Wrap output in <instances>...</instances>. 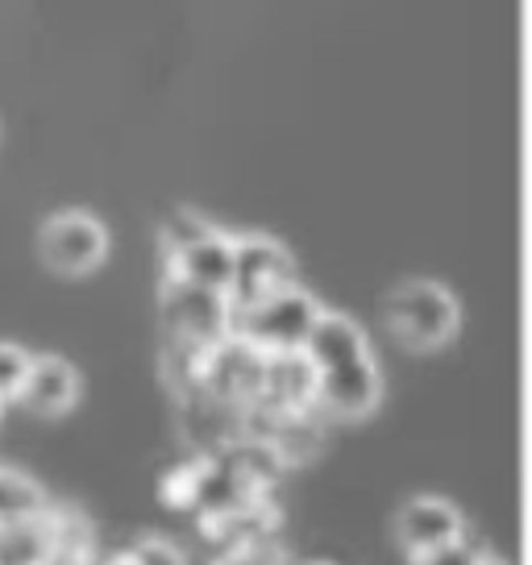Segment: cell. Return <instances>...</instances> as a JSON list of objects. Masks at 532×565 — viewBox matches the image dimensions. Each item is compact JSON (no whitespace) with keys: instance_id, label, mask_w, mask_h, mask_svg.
Masks as SVG:
<instances>
[{"instance_id":"13","label":"cell","mask_w":532,"mask_h":565,"mask_svg":"<svg viewBox=\"0 0 532 565\" xmlns=\"http://www.w3.org/2000/svg\"><path fill=\"white\" fill-rule=\"evenodd\" d=\"M134 565H183L175 545H167L162 536H146L134 545Z\"/></svg>"},{"instance_id":"9","label":"cell","mask_w":532,"mask_h":565,"mask_svg":"<svg viewBox=\"0 0 532 565\" xmlns=\"http://www.w3.org/2000/svg\"><path fill=\"white\" fill-rule=\"evenodd\" d=\"M171 279L188 282V287H200V291H213V296H225L230 300L233 287V242L230 237H204L195 246L175 249V270Z\"/></svg>"},{"instance_id":"5","label":"cell","mask_w":532,"mask_h":565,"mask_svg":"<svg viewBox=\"0 0 532 565\" xmlns=\"http://www.w3.org/2000/svg\"><path fill=\"white\" fill-rule=\"evenodd\" d=\"M395 541L408 553V562L428 557L437 548L461 541V512L441 494H416L395 515Z\"/></svg>"},{"instance_id":"10","label":"cell","mask_w":532,"mask_h":565,"mask_svg":"<svg viewBox=\"0 0 532 565\" xmlns=\"http://www.w3.org/2000/svg\"><path fill=\"white\" fill-rule=\"evenodd\" d=\"M162 308H167V320L175 324L179 333L200 337V341L225 333V320L233 317L225 296L200 291V287H188V282L179 279H171V291L162 296Z\"/></svg>"},{"instance_id":"6","label":"cell","mask_w":532,"mask_h":565,"mask_svg":"<svg viewBox=\"0 0 532 565\" xmlns=\"http://www.w3.org/2000/svg\"><path fill=\"white\" fill-rule=\"evenodd\" d=\"M312 399L329 416H338V420L371 416L374 407H379V399H383V374L374 366V358L354 362V366H341V371L317 374L312 379Z\"/></svg>"},{"instance_id":"14","label":"cell","mask_w":532,"mask_h":565,"mask_svg":"<svg viewBox=\"0 0 532 565\" xmlns=\"http://www.w3.org/2000/svg\"><path fill=\"white\" fill-rule=\"evenodd\" d=\"M475 548L466 545V541H458V545H449V548H437V553H428V557H416L412 565H475Z\"/></svg>"},{"instance_id":"8","label":"cell","mask_w":532,"mask_h":565,"mask_svg":"<svg viewBox=\"0 0 532 565\" xmlns=\"http://www.w3.org/2000/svg\"><path fill=\"white\" fill-rule=\"evenodd\" d=\"M79 371H75L67 358H54V353H42L30 362V371L21 379L18 387V399L25 412H34V416H63V412H72L79 404Z\"/></svg>"},{"instance_id":"11","label":"cell","mask_w":532,"mask_h":565,"mask_svg":"<svg viewBox=\"0 0 532 565\" xmlns=\"http://www.w3.org/2000/svg\"><path fill=\"white\" fill-rule=\"evenodd\" d=\"M42 508V494L34 482L18 475H0V520H25Z\"/></svg>"},{"instance_id":"3","label":"cell","mask_w":532,"mask_h":565,"mask_svg":"<svg viewBox=\"0 0 532 565\" xmlns=\"http://www.w3.org/2000/svg\"><path fill=\"white\" fill-rule=\"evenodd\" d=\"M317 317L320 303L300 287H287L279 296H270V300L254 303L249 312H242V329H246L254 350L275 353V358H296Z\"/></svg>"},{"instance_id":"12","label":"cell","mask_w":532,"mask_h":565,"mask_svg":"<svg viewBox=\"0 0 532 565\" xmlns=\"http://www.w3.org/2000/svg\"><path fill=\"white\" fill-rule=\"evenodd\" d=\"M30 362H34V353L13 345V341H0V404L4 399H13L21 387V379L30 371Z\"/></svg>"},{"instance_id":"7","label":"cell","mask_w":532,"mask_h":565,"mask_svg":"<svg viewBox=\"0 0 532 565\" xmlns=\"http://www.w3.org/2000/svg\"><path fill=\"white\" fill-rule=\"evenodd\" d=\"M300 358L312 374H329L341 371V366H354V362H366L371 358V341H366V333L350 317L320 308V317L312 320V329L304 337Z\"/></svg>"},{"instance_id":"2","label":"cell","mask_w":532,"mask_h":565,"mask_svg":"<svg viewBox=\"0 0 532 565\" xmlns=\"http://www.w3.org/2000/svg\"><path fill=\"white\" fill-rule=\"evenodd\" d=\"M38 258L63 279L92 275L108 258V230L105 221L88 209H63L46 216L38 233Z\"/></svg>"},{"instance_id":"4","label":"cell","mask_w":532,"mask_h":565,"mask_svg":"<svg viewBox=\"0 0 532 565\" xmlns=\"http://www.w3.org/2000/svg\"><path fill=\"white\" fill-rule=\"evenodd\" d=\"M287 287H296L291 279V258L279 242L270 237H242L233 242V287H230V312H249L254 303L279 296Z\"/></svg>"},{"instance_id":"15","label":"cell","mask_w":532,"mask_h":565,"mask_svg":"<svg viewBox=\"0 0 532 565\" xmlns=\"http://www.w3.org/2000/svg\"><path fill=\"white\" fill-rule=\"evenodd\" d=\"M475 565H508V562H499V557H475Z\"/></svg>"},{"instance_id":"16","label":"cell","mask_w":532,"mask_h":565,"mask_svg":"<svg viewBox=\"0 0 532 565\" xmlns=\"http://www.w3.org/2000/svg\"><path fill=\"white\" fill-rule=\"evenodd\" d=\"M0 420H4V404H0Z\"/></svg>"},{"instance_id":"1","label":"cell","mask_w":532,"mask_h":565,"mask_svg":"<svg viewBox=\"0 0 532 565\" xmlns=\"http://www.w3.org/2000/svg\"><path fill=\"white\" fill-rule=\"evenodd\" d=\"M387 312V329L395 333V341H404L416 353H433L449 345L458 333V300L449 296V287L433 279H412L400 282L383 303Z\"/></svg>"}]
</instances>
